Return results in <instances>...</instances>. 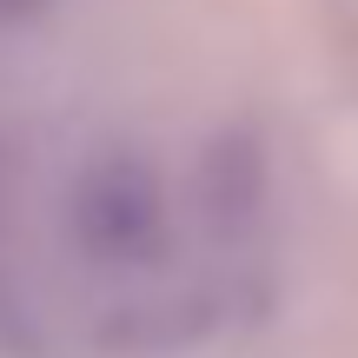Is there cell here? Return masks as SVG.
Listing matches in <instances>:
<instances>
[{"instance_id":"6da1fadb","label":"cell","mask_w":358,"mask_h":358,"mask_svg":"<svg viewBox=\"0 0 358 358\" xmlns=\"http://www.w3.org/2000/svg\"><path fill=\"white\" fill-rule=\"evenodd\" d=\"M272 199L219 133L0 140V332L34 358H192L266 299Z\"/></svg>"},{"instance_id":"7a4b0ae2","label":"cell","mask_w":358,"mask_h":358,"mask_svg":"<svg viewBox=\"0 0 358 358\" xmlns=\"http://www.w3.org/2000/svg\"><path fill=\"white\" fill-rule=\"evenodd\" d=\"M40 7H47V0H0V27H20V20H34Z\"/></svg>"}]
</instances>
